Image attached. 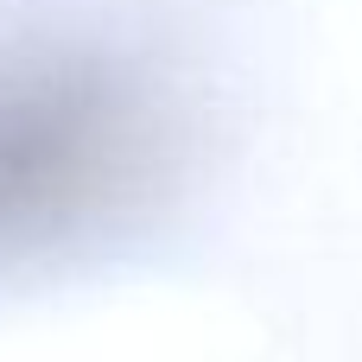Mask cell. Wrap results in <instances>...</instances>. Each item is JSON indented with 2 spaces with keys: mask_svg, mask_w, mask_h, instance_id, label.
Wrapping results in <instances>:
<instances>
[{
  "mask_svg": "<svg viewBox=\"0 0 362 362\" xmlns=\"http://www.w3.org/2000/svg\"><path fill=\"white\" fill-rule=\"evenodd\" d=\"M185 146V108L153 64L102 38H0V274L146 223Z\"/></svg>",
  "mask_w": 362,
  "mask_h": 362,
  "instance_id": "6da1fadb",
  "label": "cell"
}]
</instances>
